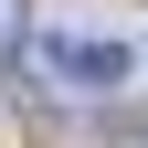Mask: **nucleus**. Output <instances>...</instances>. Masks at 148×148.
<instances>
[{"label":"nucleus","mask_w":148,"mask_h":148,"mask_svg":"<svg viewBox=\"0 0 148 148\" xmlns=\"http://www.w3.org/2000/svg\"><path fill=\"white\" fill-rule=\"evenodd\" d=\"M11 42H21V0H0V53H11Z\"/></svg>","instance_id":"f03ea898"},{"label":"nucleus","mask_w":148,"mask_h":148,"mask_svg":"<svg viewBox=\"0 0 148 148\" xmlns=\"http://www.w3.org/2000/svg\"><path fill=\"white\" fill-rule=\"evenodd\" d=\"M32 74H42L53 95H116L127 74H138V53L106 42V32H42L32 42Z\"/></svg>","instance_id":"f257e3e1"}]
</instances>
